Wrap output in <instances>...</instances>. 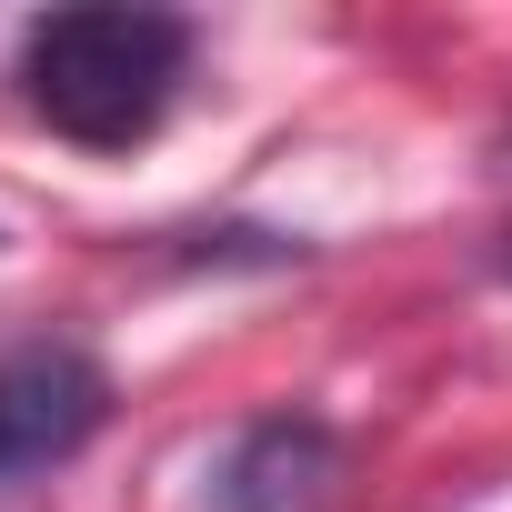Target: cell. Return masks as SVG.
Here are the masks:
<instances>
[{"instance_id": "6da1fadb", "label": "cell", "mask_w": 512, "mask_h": 512, "mask_svg": "<svg viewBox=\"0 0 512 512\" xmlns=\"http://www.w3.org/2000/svg\"><path fill=\"white\" fill-rule=\"evenodd\" d=\"M191 71V21L141 11V0H91V11H51L21 51L31 111L81 141V151H131L161 131L171 91Z\"/></svg>"}, {"instance_id": "7a4b0ae2", "label": "cell", "mask_w": 512, "mask_h": 512, "mask_svg": "<svg viewBox=\"0 0 512 512\" xmlns=\"http://www.w3.org/2000/svg\"><path fill=\"white\" fill-rule=\"evenodd\" d=\"M111 412V382L91 352L71 342H31L0 362V482H21V472H51L71 462Z\"/></svg>"}, {"instance_id": "3957f363", "label": "cell", "mask_w": 512, "mask_h": 512, "mask_svg": "<svg viewBox=\"0 0 512 512\" xmlns=\"http://www.w3.org/2000/svg\"><path fill=\"white\" fill-rule=\"evenodd\" d=\"M332 482V432L312 412H272V422H251L221 472H211V512H312Z\"/></svg>"}]
</instances>
